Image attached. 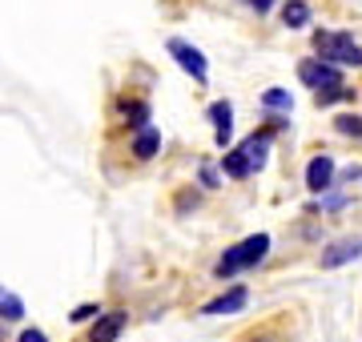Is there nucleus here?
Segmentation results:
<instances>
[{
	"instance_id": "1",
	"label": "nucleus",
	"mask_w": 362,
	"mask_h": 342,
	"mask_svg": "<svg viewBox=\"0 0 362 342\" xmlns=\"http://www.w3.org/2000/svg\"><path fill=\"white\" fill-rule=\"evenodd\" d=\"M266 254H270V234H250L246 242H238L233 250L221 254L214 274H218V278H233V274H242V270H250V266H258Z\"/></svg>"
},
{
	"instance_id": "2",
	"label": "nucleus",
	"mask_w": 362,
	"mask_h": 342,
	"mask_svg": "<svg viewBox=\"0 0 362 342\" xmlns=\"http://www.w3.org/2000/svg\"><path fill=\"white\" fill-rule=\"evenodd\" d=\"M314 49H318V61L326 65H362V45L346 37V33H314Z\"/></svg>"
},
{
	"instance_id": "3",
	"label": "nucleus",
	"mask_w": 362,
	"mask_h": 342,
	"mask_svg": "<svg viewBox=\"0 0 362 342\" xmlns=\"http://www.w3.org/2000/svg\"><path fill=\"white\" fill-rule=\"evenodd\" d=\"M169 53H173V61H177L185 73H194V81H202L206 85L209 81V65H206V57L197 53L189 40H169Z\"/></svg>"
},
{
	"instance_id": "4",
	"label": "nucleus",
	"mask_w": 362,
	"mask_h": 342,
	"mask_svg": "<svg viewBox=\"0 0 362 342\" xmlns=\"http://www.w3.org/2000/svg\"><path fill=\"white\" fill-rule=\"evenodd\" d=\"M298 77L306 81V85H310V89H330V85H342V73H338L334 65H326V61H318V57H314V61H302V65H298Z\"/></svg>"
},
{
	"instance_id": "5",
	"label": "nucleus",
	"mask_w": 362,
	"mask_h": 342,
	"mask_svg": "<svg viewBox=\"0 0 362 342\" xmlns=\"http://www.w3.org/2000/svg\"><path fill=\"white\" fill-rule=\"evenodd\" d=\"M330 182H334V158H330V153H318V158L306 165V189H310V194H326Z\"/></svg>"
},
{
	"instance_id": "6",
	"label": "nucleus",
	"mask_w": 362,
	"mask_h": 342,
	"mask_svg": "<svg viewBox=\"0 0 362 342\" xmlns=\"http://www.w3.org/2000/svg\"><path fill=\"white\" fill-rule=\"evenodd\" d=\"M246 302H250L246 286H233V290H226V294H218L214 302H206V306H202V314H206V318H218V314H238V310H242Z\"/></svg>"
},
{
	"instance_id": "7",
	"label": "nucleus",
	"mask_w": 362,
	"mask_h": 342,
	"mask_svg": "<svg viewBox=\"0 0 362 342\" xmlns=\"http://www.w3.org/2000/svg\"><path fill=\"white\" fill-rule=\"evenodd\" d=\"M125 322H129V314H125V310L97 314V322H93V330H89V342H117V334L125 330Z\"/></svg>"
},
{
	"instance_id": "8",
	"label": "nucleus",
	"mask_w": 362,
	"mask_h": 342,
	"mask_svg": "<svg viewBox=\"0 0 362 342\" xmlns=\"http://www.w3.org/2000/svg\"><path fill=\"white\" fill-rule=\"evenodd\" d=\"M354 258H362V237H342L322 254V270H338V266L354 262Z\"/></svg>"
},
{
	"instance_id": "9",
	"label": "nucleus",
	"mask_w": 362,
	"mask_h": 342,
	"mask_svg": "<svg viewBox=\"0 0 362 342\" xmlns=\"http://www.w3.org/2000/svg\"><path fill=\"white\" fill-rule=\"evenodd\" d=\"M238 153L246 158L250 170H262V165H266V153H270V129H266V133H254V137H246V141L238 145Z\"/></svg>"
},
{
	"instance_id": "10",
	"label": "nucleus",
	"mask_w": 362,
	"mask_h": 342,
	"mask_svg": "<svg viewBox=\"0 0 362 342\" xmlns=\"http://www.w3.org/2000/svg\"><path fill=\"white\" fill-rule=\"evenodd\" d=\"M209 121H214L218 145H230V133H233V105L230 101H214V105H209Z\"/></svg>"
},
{
	"instance_id": "11",
	"label": "nucleus",
	"mask_w": 362,
	"mask_h": 342,
	"mask_svg": "<svg viewBox=\"0 0 362 342\" xmlns=\"http://www.w3.org/2000/svg\"><path fill=\"white\" fill-rule=\"evenodd\" d=\"M282 20L290 28L310 25V4H306V0H286V4H282Z\"/></svg>"
},
{
	"instance_id": "12",
	"label": "nucleus",
	"mask_w": 362,
	"mask_h": 342,
	"mask_svg": "<svg viewBox=\"0 0 362 342\" xmlns=\"http://www.w3.org/2000/svg\"><path fill=\"white\" fill-rule=\"evenodd\" d=\"M157 145H161V133H157V129H141V133H137V141H133V153H137L141 161H149L157 153Z\"/></svg>"
},
{
	"instance_id": "13",
	"label": "nucleus",
	"mask_w": 362,
	"mask_h": 342,
	"mask_svg": "<svg viewBox=\"0 0 362 342\" xmlns=\"http://www.w3.org/2000/svg\"><path fill=\"white\" fill-rule=\"evenodd\" d=\"M21 314H25V302H21L16 294H0V318H4V322H16Z\"/></svg>"
},
{
	"instance_id": "14",
	"label": "nucleus",
	"mask_w": 362,
	"mask_h": 342,
	"mask_svg": "<svg viewBox=\"0 0 362 342\" xmlns=\"http://www.w3.org/2000/svg\"><path fill=\"white\" fill-rule=\"evenodd\" d=\"M221 165H226V173H230V177H250V173H254L238 149H233V153H226V158H221Z\"/></svg>"
},
{
	"instance_id": "15",
	"label": "nucleus",
	"mask_w": 362,
	"mask_h": 342,
	"mask_svg": "<svg viewBox=\"0 0 362 342\" xmlns=\"http://www.w3.org/2000/svg\"><path fill=\"white\" fill-rule=\"evenodd\" d=\"M338 133H346V137H362V117L358 113H342V117L334 121Z\"/></svg>"
},
{
	"instance_id": "16",
	"label": "nucleus",
	"mask_w": 362,
	"mask_h": 342,
	"mask_svg": "<svg viewBox=\"0 0 362 342\" xmlns=\"http://www.w3.org/2000/svg\"><path fill=\"white\" fill-rule=\"evenodd\" d=\"M354 93L346 89V85H330V89H322L318 93V105H334V101H350Z\"/></svg>"
},
{
	"instance_id": "17",
	"label": "nucleus",
	"mask_w": 362,
	"mask_h": 342,
	"mask_svg": "<svg viewBox=\"0 0 362 342\" xmlns=\"http://www.w3.org/2000/svg\"><path fill=\"white\" fill-rule=\"evenodd\" d=\"M262 105H266V109H290V93H286V89H270L266 97H262Z\"/></svg>"
},
{
	"instance_id": "18",
	"label": "nucleus",
	"mask_w": 362,
	"mask_h": 342,
	"mask_svg": "<svg viewBox=\"0 0 362 342\" xmlns=\"http://www.w3.org/2000/svg\"><path fill=\"white\" fill-rule=\"evenodd\" d=\"M97 314H101L97 306H77V310H73V322H85V318H97Z\"/></svg>"
},
{
	"instance_id": "19",
	"label": "nucleus",
	"mask_w": 362,
	"mask_h": 342,
	"mask_svg": "<svg viewBox=\"0 0 362 342\" xmlns=\"http://www.w3.org/2000/svg\"><path fill=\"white\" fill-rule=\"evenodd\" d=\"M246 4H250V8H258V13H270V8H274V0H246Z\"/></svg>"
},
{
	"instance_id": "20",
	"label": "nucleus",
	"mask_w": 362,
	"mask_h": 342,
	"mask_svg": "<svg viewBox=\"0 0 362 342\" xmlns=\"http://www.w3.org/2000/svg\"><path fill=\"white\" fill-rule=\"evenodd\" d=\"M21 342H49V338H45L40 330H25V334H21Z\"/></svg>"
}]
</instances>
